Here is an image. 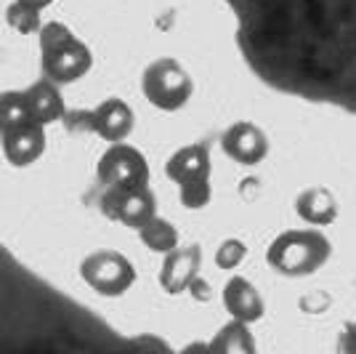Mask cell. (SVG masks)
<instances>
[{
    "instance_id": "cell-12",
    "label": "cell",
    "mask_w": 356,
    "mask_h": 354,
    "mask_svg": "<svg viewBox=\"0 0 356 354\" xmlns=\"http://www.w3.org/2000/svg\"><path fill=\"white\" fill-rule=\"evenodd\" d=\"M223 307L226 311L242 320V323H258L264 317V298L258 293V288L245 277H232L223 288Z\"/></svg>"
},
{
    "instance_id": "cell-20",
    "label": "cell",
    "mask_w": 356,
    "mask_h": 354,
    "mask_svg": "<svg viewBox=\"0 0 356 354\" xmlns=\"http://www.w3.org/2000/svg\"><path fill=\"white\" fill-rule=\"evenodd\" d=\"M40 11L43 8H38V6H32L27 0H14L11 6H8V11H6V19H8V24L14 27L16 32H22V35H35V32H40Z\"/></svg>"
},
{
    "instance_id": "cell-10",
    "label": "cell",
    "mask_w": 356,
    "mask_h": 354,
    "mask_svg": "<svg viewBox=\"0 0 356 354\" xmlns=\"http://www.w3.org/2000/svg\"><path fill=\"white\" fill-rule=\"evenodd\" d=\"M221 149L239 165H258L268 155V139L255 123L239 120L223 131Z\"/></svg>"
},
{
    "instance_id": "cell-21",
    "label": "cell",
    "mask_w": 356,
    "mask_h": 354,
    "mask_svg": "<svg viewBox=\"0 0 356 354\" xmlns=\"http://www.w3.org/2000/svg\"><path fill=\"white\" fill-rule=\"evenodd\" d=\"M245 243L237 240V237H229V240H223L221 245H218V251H216V264L221 266V269H237L242 264V259H245Z\"/></svg>"
},
{
    "instance_id": "cell-11",
    "label": "cell",
    "mask_w": 356,
    "mask_h": 354,
    "mask_svg": "<svg viewBox=\"0 0 356 354\" xmlns=\"http://www.w3.org/2000/svg\"><path fill=\"white\" fill-rule=\"evenodd\" d=\"M200 245H186V248H173L170 253H165V261L160 266V285L165 293L178 295L186 293L189 285L197 280L200 272Z\"/></svg>"
},
{
    "instance_id": "cell-1",
    "label": "cell",
    "mask_w": 356,
    "mask_h": 354,
    "mask_svg": "<svg viewBox=\"0 0 356 354\" xmlns=\"http://www.w3.org/2000/svg\"><path fill=\"white\" fill-rule=\"evenodd\" d=\"M261 83L356 115V0H223Z\"/></svg>"
},
{
    "instance_id": "cell-7",
    "label": "cell",
    "mask_w": 356,
    "mask_h": 354,
    "mask_svg": "<svg viewBox=\"0 0 356 354\" xmlns=\"http://www.w3.org/2000/svg\"><path fill=\"white\" fill-rule=\"evenodd\" d=\"M102 210L112 222H120L125 226H144V224L157 216V200L149 187H134V190H122V187H104L102 194Z\"/></svg>"
},
{
    "instance_id": "cell-2",
    "label": "cell",
    "mask_w": 356,
    "mask_h": 354,
    "mask_svg": "<svg viewBox=\"0 0 356 354\" xmlns=\"http://www.w3.org/2000/svg\"><path fill=\"white\" fill-rule=\"evenodd\" d=\"M332 243L319 229H290L277 237L266 251V261L284 277H306L327 264Z\"/></svg>"
},
{
    "instance_id": "cell-19",
    "label": "cell",
    "mask_w": 356,
    "mask_h": 354,
    "mask_svg": "<svg viewBox=\"0 0 356 354\" xmlns=\"http://www.w3.org/2000/svg\"><path fill=\"white\" fill-rule=\"evenodd\" d=\"M178 197H181V206L189 208V210H200L210 203L213 197V187H210V174L202 176H192L186 181L178 184Z\"/></svg>"
},
{
    "instance_id": "cell-8",
    "label": "cell",
    "mask_w": 356,
    "mask_h": 354,
    "mask_svg": "<svg viewBox=\"0 0 356 354\" xmlns=\"http://www.w3.org/2000/svg\"><path fill=\"white\" fill-rule=\"evenodd\" d=\"M90 64H93V54L77 38L43 51V75L59 86H70V83H77L80 77H86Z\"/></svg>"
},
{
    "instance_id": "cell-6",
    "label": "cell",
    "mask_w": 356,
    "mask_h": 354,
    "mask_svg": "<svg viewBox=\"0 0 356 354\" xmlns=\"http://www.w3.org/2000/svg\"><path fill=\"white\" fill-rule=\"evenodd\" d=\"M72 120V125H80V128H88L96 136H102L109 144H118V141H125L131 131H134V109L122 99H106L99 107L93 109H86V112H72L67 115Z\"/></svg>"
},
{
    "instance_id": "cell-15",
    "label": "cell",
    "mask_w": 356,
    "mask_h": 354,
    "mask_svg": "<svg viewBox=\"0 0 356 354\" xmlns=\"http://www.w3.org/2000/svg\"><path fill=\"white\" fill-rule=\"evenodd\" d=\"M165 174L170 181H186L192 176H202L210 174V149L208 144H186V147L176 149L170 155V160L165 165Z\"/></svg>"
},
{
    "instance_id": "cell-9",
    "label": "cell",
    "mask_w": 356,
    "mask_h": 354,
    "mask_svg": "<svg viewBox=\"0 0 356 354\" xmlns=\"http://www.w3.org/2000/svg\"><path fill=\"white\" fill-rule=\"evenodd\" d=\"M45 152V125L32 120L22 125L3 128V155L14 168H27Z\"/></svg>"
},
{
    "instance_id": "cell-3",
    "label": "cell",
    "mask_w": 356,
    "mask_h": 354,
    "mask_svg": "<svg viewBox=\"0 0 356 354\" xmlns=\"http://www.w3.org/2000/svg\"><path fill=\"white\" fill-rule=\"evenodd\" d=\"M141 91H144V96L152 107H157L163 112H176L192 99L194 80L176 59L165 56V59L152 61L144 70Z\"/></svg>"
},
{
    "instance_id": "cell-23",
    "label": "cell",
    "mask_w": 356,
    "mask_h": 354,
    "mask_svg": "<svg viewBox=\"0 0 356 354\" xmlns=\"http://www.w3.org/2000/svg\"><path fill=\"white\" fill-rule=\"evenodd\" d=\"M186 293H194L197 298H210V285H205V282L194 280L192 285H189V291Z\"/></svg>"
},
{
    "instance_id": "cell-4",
    "label": "cell",
    "mask_w": 356,
    "mask_h": 354,
    "mask_svg": "<svg viewBox=\"0 0 356 354\" xmlns=\"http://www.w3.org/2000/svg\"><path fill=\"white\" fill-rule=\"evenodd\" d=\"M80 277L99 295L115 298L131 291L136 282V269L131 259L120 251H96L80 264Z\"/></svg>"
},
{
    "instance_id": "cell-17",
    "label": "cell",
    "mask_w": 356,
    "mask_h": 354,
    "mask_svg": "<svg viewBox=\"0 0 356 354\" xmlns=\"http://www.w3.org/2000/svg\"><path fill=\"white\" fill-rule=\"evenodd\" d=\"M141 243L147 245L152 253H170L173 248H178V229L168 219H160V216H152L144 226L136 229Z\"/></svg>"
},
{
    "instance_id": "cell-22",
    "label": "cell",
    "mask_w": 356,
    "mask_h": 354,
    "mask_svg": "<svg viewBox=\"0 0 356 354\" xmlns=\"http://www.w3.org/2000/svg\"><path fill=\"white\" fill-rule=\"evenodd\" d=\"M74 35L72 30L67 27V24H61V22H48L40 27L38 32V40H40V51H48V48H56V45L67 43V40H72Z\"/></svg>"
},
{
    "instance_id": "cell-16",
    "label": "cell",
    "mask_w": 356,
    "mask_h": 354,
    "mask_svg": "<svg viewBox=\"0 0 356 354\" xmlns=\"http://www.w3.org/2000/svg\"><path fill=\"white\" fill-rule=\"evenodd\" d=\"M208 352H223V354H250L255 352V341H252L250 330H248V323L242 320H234L223 325L221 330L216 333V339L208 344Z\"/></svg>"
},
{
    "instance_id": "cell-14",
    "label": "cell",
    "mask_w": 356,
    "mask_h": 354,
    "mask_svg": "<svg viewBox=\"0 0 356 354\" xmlns=\"http://www.w3.org/2000/svg\"><path fill=\"white\" fill-rule=\"evenodd\" d=\"M24 93H27V102H30L32 118L38 120V123L51 125V123H56V120L67 118V109H64V99H61L59 83H54V80H48V77H45V80L32 83Z\"/></svg>"
},
{
    "instance_id": "cell-24",
    "label": "cell",
    "mask_w": 356,
    "mask_h": 354,
    "mask_svg": "<svg viewBox=\"0 0 356 354\" xmlns=\"http://www.w3.org/2000/svg\"><path fill=\"white\" fill-rule=\"evenodd\" d=\"M27 3H32V6H38V8H45V6H51L54 0H27Z\"/></svg>"
},
{
    "instance_id": "cell-5",
    "label": "cell",
    "mask_w": 356,
    "mask_h": 354,
    "mask_svg": "<svg viewBox=\"0 0 356 354\" xmlns=\"http://www.w3.org/2000/svg\"><path fill=\"white\" fill-rule=\"evenodd\" d=\"M96 176L104 187H122V190L147 187L149 162L136 147L118 141V144H109V149L99 157Z\"/></svg>"
},
{
    "instance_id": "cell-18",
    "label": "cell",
    "mask_w": 356,
    "mask_h": 354,
    "mask_svg": "<svg viewBox=\"0 0 356 354\" xmlns=\"http://www.w3.org/2000/svg\"><path fill=\"white\" fill-rule=\"evenodd\" d=\"M0 120H3V128H11V125H22V123H32L35 120L24 91H3Z\"/></svg>"
},
{
    "instance_id": "cell-13",
    "label": "cell",
    "mask_w": 356,
    "mask_h": 354,
    "mask_svg": "<svg viewBox=\"0 0 356 354\" xmlns=\"http://www.w3.org/2000/svg\"><path fill=\"white\" fill-rule=\"evenodd\" d=\"M296 213L312 226H327L338 219V200L327 187H309L298 194Z\"/></svg>"
}]
</instances>
